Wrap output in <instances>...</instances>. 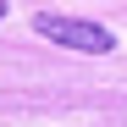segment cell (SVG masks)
<instances>
[{
	"instance_id": "2",
	"label": "cell",
	"mask_w": 127,
	"mask_h": 127,
	"mask_svg": "<svg viewBox=\"0 0 127 127\" xmlns=\"http://www.w3.org/2000/svg\"><path fill=\"white\" fill-rule=\"evenodd\" d=\"M0 17H6V0H0Z\"/></svg>"
},
{
	"instance_id": "1",
	"label": "cell",
	"mask_w": 127,
	"mask_h": 127,
	"mask_svg": "<svg viewBox=\"0 0 127 127\" xmlns=\"http://www.w3.org/2000/svg\"><path fill=\"white\" fill-rule=\"evenodd\" d=\"M33 33H44V39H55V44H66V50H89V55H105L116 44L111 28L83 22V17H55V11H39L33 17Z\"/></svg>"
}]
</instances>
